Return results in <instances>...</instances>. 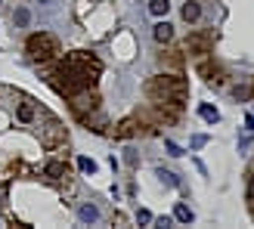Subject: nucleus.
<instances>
[{"mask_svg":"<svg viewBox=\"0 0 254 229\" xmlns=\"http://www.w3.org/2000/svg\"><path fill=\"white\" fill-rule=\"evenodd\" d=\"M65 99H68V109H71V114H74L78 121L84 118V114H90V112L99 109V96H96L93 87H78V90L68 93Z\"/></svg>","mask_w":254,"mask_h":229,"instance_id":"nucleus-4","label":"nucleus"},{"mask_svg":"<svg viewBox=\"0 0 254 229\" xmlns=\"http://www.w3.org/2000/svg\"><path fill=\"white\" fill-rule=\"evenodd\" d=\"M44 173L50 176V180H65V176H68V164L65 161H50L44 168Z\"/></svg>","mask_w":254,"mask_h":229,"instance_id":"nucleus-12","label":"nucleus"},{"mask_svg":"<svg viewBox=\"0 0 254 229\" xmlns=\"http://www.w3.org/2000/svg\"><path fill=\"white\" fill-rule=\"evenodd\" d=\"M25 53H28L31 62H41V65L53 62L59 56L56 34H50V31H34V34H28V41H25Z\"/></svg>","mask_w":254,"mask_h":229,"instance_id":"nucleus-3","label":"nucleus"},{"mask_svg":"<svg viewBox=\"0 0 254 229\" xmlns=\"http://www.w3.org/2000/svg\"><path fill=\"white\" fill-rule=\"evenodd\" d=\"M158 176H161V183H168V186H177V176H174L171 171H164V168H158Z\"/></svg>","mask_w":254,"mask_h":229,"instance_id":"nucleus-21","label":"nucleus"},{"mask_svg":"<svg viewBox=\"0 0 254 229\" xmlns=\"http://www.w3.org/2000/svg\"><path fill=\"white\" fill-rule=\"evenodd\" d=\"M78 168H81L84 173H96V161H93V158H84V155H81V158H78Z\"/></svg>","mask_w":254,"mask_h":229,"instance_id":"nucleus-19","label":"nucleus"},{"mask_svg":"<svg viewBox=\"0 0 254 229\" xmlns=\"http://www.w3.org/2000/svg\"><path fill=\"white\" fill-rule=\"evenodd\" d=\"M233 96H236V99H248V96H251V87H236Z\"/></svg>","mask_w":254,"mask_h":229,"instance_id":"nucleus-22","label":"nucleus"},{"mask_svg":"<svg viewBox=\"0 0 254 229\" xmlns=\"http://www.w3.org/2000/svg\"><path fill=\"white\" fill-rule=\"evenodd\" d=\"M44 124H41V130H37V136H41V146L44 149H50V152H53V149H59L62 143H65V127H62V121L59 118H53V114H47L44 112Z\"/></svg>","mask_w":254,"mask_h":229,"instance_id":"nucleus-5","label":"nucleus"},{"mask_svg":"<svg viewBox=\"0 0 254 229\" xmlns=\"http://www.w3.org/2000/svg\"><path fill=\"white\" fill-rule=\"evenodd\" d=\"M152 37H155V44H171L174 41V25L171 22H155Z\"/></svg>","mask_w":254,"mask_h":229,"instance_id":"nucleus-11","label":"nucleus"},{"mask_svg":"<svg viewBox=\"0 0 254 229\" xmlns=\"http://www.w3.org/2000/svg\"><path fill=\"white\" fill-rule=\"evenodd\" d=\"M205 143H208V136H192V149H201Z\"/></svg>","mask_w":254,"mask_h":229,"instance_id":"nucleus-26","label":"nucleus"},{"mask_svg":"<svg viewBox=\"0 0 254 229\" xmlns=\"http://www.w3.org/2000/svg\"><path fill=\"white\" fill-rule=\"evenodd\" d=\"M81 124L87 127V130H93V133H106V127H109V121H106V114L103 112H90V114H84L81 118Z\"/></svg>","mask_w":254,"mask_h":229,"instance_id":"nucleus-9","label":"nucleus"},{"mask_svg":"<svg viewBox=\"0 0 254 229\" xmlns=\"http://www.w3.org/2000/svg\"><path fill=\"white\" fill-rule=\"evenodd\" d=\"M248 211H251V217H254V173H251V180H248Z\"/></svg>","mask_w":254,"mask_h":229,"instance_id":"nucleus-20","label":"nucleus"},{"mask_svg":"<svg viewBox=\"0 0 254 229\" xmlns=\"http://www.w3.org/2000/svg\"><path fill=\"white\" fill-rule=\"evenodd\" d=\"M174 220H180V223H192V211H189L183 201H180V205L174 208Z\"/></svg>","mask_w":254,"mask_h":229,"instance_id":"nucleus-17","label":"nucleus"},{"mask_svg":"<svg viewBox=\"0 0 254 229\" xmlns=\"http://www.w3.org/2000/svg\"><path fill=\"white\" fill-rule=\"evenodd\" d=\"M136 220H139V223H152V220H155V217H152L149 211H139V214H136Z\"/></svg>","mask_w":254,"mask_h":229,"instance_id":"nucleus-23","label":"nucleus"},{"mask_svg":"<svg viewBox=\"0 0 254 229\" xmlns=\"http://www.w3.org/2000/svg\"><path fill=\"white\" fill-rule=\"evenodd\" d=\"M74 87H96L99 74H103V62L93 53H84V50H74L56 65Z\"/></svg>","mask_w":254,"mask_h":229,"instance_id":"nucleus-1","label":"nucleus"},{"mask_svg":"<svg viewBox=\"0 0 254 229\" xmlns=\"http://www.w3.org/2000/svg\"><path fill=\"white\" fill-rule=\"evenodd\" d=\"M198 114H201V118H205L208 124H217V121H220V112L214 109V106H201V109H198Z\"/></svg>","mask_w":254,"mask_h":229,"instance_id":"nucleus-18","label":"nucleus"},{"mask_svg":"<svg viewBox=\"0 0 254 229\" xmlns=\"http://www.w3.org/2000/svg\"><path fill=\"white\" fill-rule=\"evenodd\" d=\"M161 62H168V65H171V68L177 71V68L183 65V56L177 53V50H168V53H161Z\"/></svg>","mask_w":254,"mask_h":229,"instance_id":"nucleus-16","label":"nucleus"},{"mask_svg":"<svg viewBox=\"0 0 254 229\" xmlns=\"http://www.w3.org/2000/svg\"><path fill=\"white\" fill-rule=\"evenodd\" d=\"M16 22H19V25H28V9H19V12H16Z\"/></svg>","mask_w":254,"mask_h":229,"instance_id":"nucleus-24","label":"nucleus"},{"mask_svg":"<svg viewBox=\"0 0 254 229\" xmlns=\"http://www.w3.org/2000/svg\"><path fill=\"white\" fill-rule=\"evenodd\" d=\"M164 146H168V152H171L174 158H177V155H183V152H180V146H177V143H171V139H168V143H164Z\"/></svg>","mask_w":254,"mask_h":229,"instance_id":"nucleus-25","label":"nucleus"},{"mask_svg":"<svg viewBox=\"0 0 254 229\" xmlns=\"http://www.w3.org/2000/svg\"><path fill=\"white\" fill-rule=\"evenodd\" d=\"M146 96L152 103H161V99H171V103H183L189 99V81L183 78L180 71H164V74H155L143 84Z\"/></svg>","mask_w":254,"mask_h":229,"instance_id":"nucleus-2","label":"nucleus"},{"mask_svg":"<svg viewBox=\"0 0 254 229\" xmlns=\"http://www.w3.org/2000/svg\"><path fill=\"white\" fill-rule=\"evenodd\" d=\"M143 133H152V127L139 114H130V118L118 121V127H115V139H130V136H143Z\"/></svg>","mask_w":254,"mask_h":229,"instance_id":"nucleus-8","label":"nucleus"},{"mask_svg":"<svg viewBox=\"0 0 254 229\" xmlns=\"http://www.w3.org/2000/svg\"><path fill=\"white\" fill-rule=\"evenodd\" d=\"M78 220L81 223H96L99 220V208L96 205H81L78 208Z\"/></svg>","mask_w":254,"mask_h":229,"instance_id":"nucleus-14","label":"nucleus"},{"mask_svg":"<svg viewBox=\"0 0 254 229\" xmlns=\"http://www.w3.org/2000/svg\"><path fill=\"white\" fill-rule=\"evenodd\" d=\"M195 74H198V78H205V84H211V87H223V84H226V71H223L220 62H214L211 53H208V56H198Z\"/></svg>","mask_w":254,"mask_h":229,"instance_id":"nucleus-6","label":"nucleus"},{"mask_svg":"<svg viewBox=\"0 0 254 229\" xmlns=\"http://www.w3.org/2000/svg\"><path fill=\"white\" fill-rule=\"evenodd\" d=\"M168 9H171V3H168V0H149V12H152L155 19L168 16Z\"/></svg>","mask_w":254,"mask_h":229,"instance_id":"nucleus-15","label":"nucleus"},{"mask_svg":"<svg viewBox=\"0 0 254 229\" xmlns=\"http://www.w3.org/2000/svg\"><path fill=\"white\" fill-rule=\"evenodd\" d=\"M41 3H53V0H41Z\"/></svg>","mask_w":254,"mask_h":229,"instance_id":"nucleus-27","label":"nucleus"},{"mask_svg":"<svg viewBox=\"0 0 254 229\" xmlns=\"http://www.w3.org/2000/svg\"><path fill=\"white\" fill-rule=\"evenodd\" d=\"M183 50L189 56H208V53H214V34L211 31H192L183 41Z\"/></svg>","mask_w":254,"mask_h":229,"instance_id":"nucleus-7","label":"nucleus"},{"mask_svg":"<svg viewBox=\"0 0 254 229\" xmlns=\"http://www.w3.org/2000/svg\"><path fill=\"white\" fill-rule=\"evenodd\" d=\"M16 118H19L22 124H31V121L37 118V103H34V99L22 96V103H19V109H16Z\"/></svg>","mask_w":254,"mask_h":229,"instance_id":"nucleus-10","label":"nucleus"},{"mask_svg":"<svg viewBox=\"0 0 254 229\" xmlns=\"http://www.w3.org/2000/svg\"><path fill=\"white\" fill-rule=\"evenodd\" d=\"M180 16H183L186 22H198V19H201V3H195V0H186L183 9H180Z\"/></svg>","mask_w":254,"mask_h":229,"instance_id":"nucleus-13","label":"nucleus"}]
</instances>
